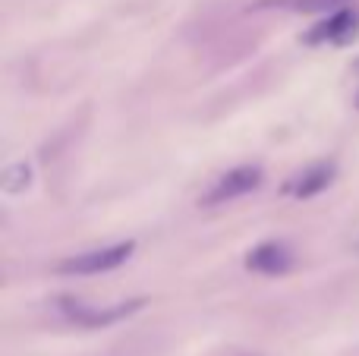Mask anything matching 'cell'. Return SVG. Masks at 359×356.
Wrapping results in <instances>:
<instances>
[{
    "label": "cell",
    "mask_w": 359,
    "mask_h": 356,
    "mask_svg": "<svg viewBox=\"0 0 359 356\" xmlns=\"http://www.w3.org/2000/svg\"><path fill=\"white\" fill-rule=\"evenodd\" d=\"M262 186V167L255 164H243V167H233L227 174H221L202 196H198V205L215 208V205H227V202L240 199V196L252 193V189Z\"/></svg>",
    "instance_id": "6da1fadb"
},
{
    "label": "cell",
    "mask_w": 359,
    "mask_h": 356,
    "mask_svg": "<svg viewBox=\"0 0 359 356\" xmlns=\"http://www.w3.org/2000/svg\"><path fill=\"white\" fill-rule=\"evenodd\" d=\"M356 252H359V243H356Z\"/></svg>",
    "instance_id": "30bf717a"
},
{
    "label": "cell",
    "mask_w": 359,
    "mask_h": 356,
    "mask_svg": "<svg viewBox=\"0 0 359 356\" xmlns=\"http://www.w3.org/2000/svg\"><path fill=\"white\" fill-rule=\"evenodd\" d=\"M334 174H337L334 161H318V164H309L306 170L293 174L290 180L284 183V193H287V196H293V199H312V196H318L322 189H328V186H331Z\"/></svg>",
    "instance_id": "5b68a950"
},
{
    "label": "cell",
    "mask_w": 359,
    "mask_h": 356,
    "mask_svg": "<svg viewBox=\"0 0 359 356\" xmlns=\"http://www.w3.org/2000/svg\"><path fill=\"white\" fill-rule=\"evenodd\" d=\"M4 193L6 196H19V193H25V189L32 186V167L25 161H16V164H10V167L4 170Z\"/></svg>",
    "instance_id": "ba28073f"
},
{
    "label": "cell",
    "mask_w": 359,
    "mask_h": 356,
    "mask_svg": "<svg viewBox=\"0 0 359 356\" xmlns=\"http://www.w3.org/2000/svg\"><path fill=\"white\" fill-rule=\"evenodd\" d=\"M136 243L126 240V243H114L104 246V249H92V252H79V256H69L63 262H57V271L60 275H104V271H114L133 256Z\"/></svg>",
    "instance_id": "7a4b0ae2"
},
{
    "label": "cell",
    "mask_w": 359,
    "mask_h": 356,
    "mask_svg": "<svg viewBox=\"0 0 359 356\" xmlns=\"http://www.w3.org/2000/svg\"><path fill=\"white\" fill-rule=\"evenodd\" d=\"M293 265V252L287 249L284 243H278V240H268V243H259L252 252L246 256V268L255 271V275H284L287 268Z\"/></svg>",
    "instance_id": "8992f818"
},
{
    "label": "cell",
    "mask_w": 359,
    "mask_h": 356,
    "mask_svg": "<svg viewBox=\"0 0 359 356\" xmlns=\"http://www.w3.org/2000/svg\"><path fill=\"white\" fill-rule=\"evenodd\" d=\"M142 303L145 300H130V303H117V306L101 309V306H86L82 300H73V296H60L57 300V313L82 328H104V325L126 319V315H133L136 309H142Z\"/></svg>",
    "instance_id": "3957f363"
},
{
    "label": "cell",
    "mask_w": 359,
    "mask_h": 356,
    "mask_svg": "<svg viewBox=\"0 0 359 356\" xmlns=\"http://www.w3.org/2000/svg\"><path fill=\"white\" fill-rule=\"evenodd\" d=\"M356 104H359V98H356Z\"/></svg>",
    "instance_id": "8fae6325"
},
{
    "label": "cell",
    "mask_w": 359,
    "mask_h": 356,
    "mask_svg": "<svg viewBox=\"0 0 359 356\" xmlns=\"http://www.w3.org/2000/svg\"><path fill=\"white\" fill-rule=\"evenodd\" d=\"M353 69H356V73H359V60H356V63H353Z\"/></svg>",
    "instance_id": "9c48e42d"
},
{
    "label": "cell",
    "mask_w": 359,
    "mask_h": 356,
    "mask_svg": "<svg viewBox=\"0 0 359 356\" xmlns=\"http://www.w3.org/2000/svg\"><path fill=\"white\" fill-rule=\"evenodd\" d=\"M356 25H359L356 13L347 10V6H341V10L328 13V19L312 25V29L303 35V41L306 44H347L350 38L356 35Z\"/></svg>",
    "instance_id": "277c9868"
},
{
    "label": "cell",
    "mask_w": 359,
    "mask_h": 356,
    "mask_svg": "<svg viewBox=\"0 0 359 356\" xmlns=\"http://www.w3.org/2000/svg\"><path fill=\"white\" fill-rule=\"evenodd\" d=\"M347 0H259V10H287V13H334Z\"/></svg>",
    "instance_id": "52a82bcc"
}]
</instances>
